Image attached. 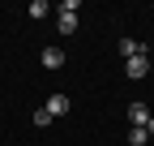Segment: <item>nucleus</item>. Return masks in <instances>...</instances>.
I'll return each instance as SVG.
<instances>
[{"mask_svg": "<svg viewBox=\"0 0 154 146\" xmlns=\"http://www.w3.org/2000/svg\"><path fill=\"white\" fill-rule=\"evenodd\" d=\"M150 73V56H133V60H124V78L128 82H141Z\"/></svg>", "mask_w": 154, "mask_h": 146, "instance_id": "f257e3e1", "label": "nucleus"}, {"mask_svg": "<svg viewBox=\"0 0 154 146\" xmlns=\"http://www.w3.org/2000/svg\"><path fill=\"white\" fill-rule=\"evenodd\" d=\"M69 107H73V99H69V95H51V99L43 103V112H47V116L56 120V116H64V112H69Z\"/></svg>", "mask_w": 154, "mask_h": 146, "instance_id": "f03ea898", "label": "nucleus"}, {"mask_svg": "<svg viewBox=\"0 0 154 146\" xmlns=\"http://www.w3.org/2000/svg\"><path fill=\"white\" fill-rule=\"evenodd\" d=\"M116 52H120V56H124V60H133V56H146V47H141L137 39H128V34H124V39H120V43H116Z\"/></svg>", "mask_w": 154, "mask_h": 146, "instance_id": "7ed1b4c3", "label": "nucleus"}, {"mask_svg": "<svg viewBox=\"0 0 154 146\" xmlns=\"http://www.w3.org/2000/svg\"><path fill=\"white\" fill-rule=\"evenodd\" d=\"M128 120H133V129H146V120H150V107H146V103H128Z\"/></svg>", "mask_w": 154, "mask_h": 146, "instance_id": "20e7f679", "label": "nucleus"}, {"mask_svg": "<svg viewBox=\"0 0 154 146\" xmlns=\"http://www.w3.org/2000/svg\"><path fill=\"white\" fill-rule=\"evenodd\" d=\"M43 69H64V47H43Z\"/></svg>", "mask_w": 154, "mask_h": 146, "instance_id": "39448f33", "label": "nucleus"}, {"mask_svg": "<svg viewBox=\"0 0 154 146\" xmlns=\"http://www.w3.org/2000/svg\"><path fill=\"white\" fill-rule=\"evenodd\" d=\"M56 30H60L64 39H69V34H77V13H60V17H56Z\"/></svg>", "mask_w": 154, "mask_h": 146, "instance_id": "423d86ee", "label": "nucleus"}, {"mask_svg": "<svg viewBox=\"0 0 154 146\" xmlns=\"http://www.w3.org/2000/svg\"><path fill=\"white\" fill-rule=\"evenodd\" d=\"M30 17H34V22H43V17L51 13V5H47V0H30V9H26Z\"/></svg>", "mask_w": 154, "mask_h": 146, "instance_id": "0eeeda50", "label": "nucleus"}, {"mask_svg": "<svg viewBox=\"0 0 154 146\" xmlns=\"http://www.w3.org/2000/svg\"><path fill=\"white\" fill-rule=\"evenodd\" d=\"M146 138H150L146 129H133V133H128V146H146Z\"/></svg>", "mask_w": 154, "mask_h": 146, "instance_id": "6e6552de", "label": "nucleus"}, {"mask_svg": "<svg viewBox=\"0 0 154 146\" xmlns=\"http://www.w3.org/2000/svg\"><path fill=\"white\" fill-rule=\"evenodd\" d=\"M30 120H34V125H38V129H47V125H51V116H47V112H43V107H38V112H34V116H30Z\"/></svg>", "mask_w": 154, "mask_h": 146, "instance_id": "1a4fd4ad", "label": "nucleus"}, {"mask_svg": "<svg viewBox=\"0 0 154 146\" xmlns=\"http://www.w3.org/2000/svg\"><path fill=\"white\" fill-rule=\"evenodd\" d=\"M146 133H150V138H154V116H150V120H146Z\"/></svg>", "mask_w": 154, "mask_h": 146, "instance_id": "9d476101", "label": "nucleus"}]
</instances>
